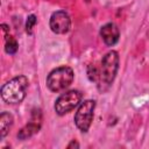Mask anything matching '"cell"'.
I'll list each match as a JSON object with an SVG mask.
<instances>
[{"instance_id": "obj_1", "label": "cell", "mask_w": 149, "mask_h": 149, "mask_svg": "<svg viewBox=\"0 0 149 149\" xmlns=\"http://www.w3.org/2000/svg\"><path fill=\"white\" fill-rule=\"evenodd\" d=\"M119 69V55L116 51H108L101 61V66L99 69L98 76V88L101 92H105L112 85L116 72Z\"/></svg>"}, {"instance_id": "obj_2", "label": "cell", "mask_w": 149, "mask_h": 149, "mask_svg": "<svg viewBox=\"0 0 149 149\" xmlns=\"http://www.w3.org/2000/svg\"><path fill=\"white\" fill-rule=\"evenodd\" d=\"M28 79L24 76H17L7 81L1 87V98L7 104H19L26 97L28 88Z\"/></svg>"}, {"instance_id": "obj_3", "label": "cell", "mask_w": 149, "mask_h": 149, "mask_svg": "<svg viewBox=\"0 0 149 149\" xmlns=\"http://www.w3.org/2000/svg\"><path fill=\"white\" fill-rule=\"evenodd\" d=\"M73 80V70L70 66H59L54 69L47 77V86L52 92H59L71 85Z\"/></svg>"}, {"instance_id": "obj_4", "label": "cell", "mask_w": 149, "mask_h": 149, "mask_svg": "<svg viewBox=\"0 0 149 149\" xmlns=\"http://www.w3.org/2000/svg\"><path fill=\"white\" fill-rule=\"evenodd\" d=\"M95 108V101L94 100H85L80 102L76 115H74V123L81 132H87L92 120H93V112Z\"/></svg>"}, {"instance_id": "obj_5", "label": "cell", "mask_w": 149, "mask_h": 149, "mask_svg": "<svg viewBox=\"0 0 149 149\" xmlns=\"http://www.w3.org/2000/svg\"><path fill=\"white\" fill-rule=\"evenodd\" d=\"M81 93L77 90H71L59 95L55 102V111L58 115H64L71 112L80 104Z\"/></svg>"}, {"instance_id": "obj_6", "label": "cell", "mask_w": 149, "mask_h": 149, "mask_svg": "<svg viewBox=\"0 0 149 149\" xmlns=\"http://www.w3.org/2000/svg\"><path fill=\"white\" fill-rule=\"evenodd\" d=\"M50 28L55 34H66L71 27V20L66 12L57 10L50 17Z\"/></svg>"}, {"instance_id": "obj_7", "label": "cell", "mask_w": 149, "mask_h": 149, "mask_svg": "<svg viewBox=\"0 0 149 149\" xmlns=\"http://www.w3.org/2000/svg\"><path fill=\"white\" fill-rule=\"evenodd\" d=\"M41 123H42V114H41V111L37 109V111H34L33 115H31V120L28 125H26L17 134V137L20 140H26L30 136H33L34 134H36L40 128H41Z\"/></svg>"}, {"instance_id": "obj_8", "label": "cell", "mask_w": 149, "mask_h": 149, "mask_svg": "<svg viewBox=\"0 0 149 149\" xmlns=\"http://www.w3.org/2000/svg\"><path fill=\"white\" fill-rule=\"evenodd\" d=\"M100 36L102 37L104 42L106 45L108 47H112L118 41H119V36H120V33H119V29L118 27L109 22V23H106L101 27L100 29Z\"/></svg>"}, {"instance_id": "obj_9", "label": "cell", "mask_w": 149, "mask_h": 149, "mask_svg": "<svg viewBox=\"0 0 149 149\" xmlns=\"http://www.w3.org/2000/svg\"><path fill=\"white\" fill-rule=\"evenodd\" d=\"M13 121H14L13 115L10 113H8V112L1 113V115H0V137L1 139H3L8 134L10 127L13 126Z\"/></svg>"}, {"instance_id": "obj_10", "label": "cell", "mask_w": 149, "mask_h": 149, "mask_svg": "<svg viewBox=\"0 0 149 149\" xmlns=\"http://www.w3.org/2000/svg\"><path fill=\"white\" fill-rule=\"evenodd\" d=\"M17 47H19V44H17L16 40L13 36L7 35L6 36V43H5V51L9 55H13L17 51Z\"/></svg>"}, {"instance_id": "obj_11", "label": "cell", "mask_w": 149, "mask_h": 149, "mask_svg": "<svg viewBox=\"0 0 149 149\" xmlns=\"http://www.w3.org/2000/svg\"><path fill=\"white\" fill-rule=\"evenodd\" d=\"M36 21H37V19H36V16H35L34 14H31V15H29V16L27 17V22H26V30H27V33H28V34H31L33 27L36 24Z\"/></svg>"}, {"instance_id": "obj_12", "label": "cell", "mask_w": 149, "mask_h": 149, "mask_svg": "<svg viewBox=\"0 0 149 149\" xmlns=\"http://www.w3.org/2000/svg\"><path fill=\"white\" fill-rule=\"evenodd\" d=\"M73 147H74V148H79V144H78V142H76L74 140H73V141H72V142H71V143L68 146V148L70 149V148H73Z\"/></svg>"}]
</instances>
